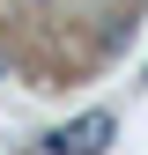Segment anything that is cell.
<instances>
[{
  "label": "cell",
  "instance_id": "cell-1",
  "mask_svg": "<svg viewBox=\"0 0 148 155\" xmlns=\"http://www.w3.org/2000/svg\"><path fill=\"white\" fill-rule=\"evenodd\" d=\"M111 133H119V126H111V111H82V118L59 126L45 148H52V155H104V148H111Z\"/></svg>",
  "mask_w": 148,
  "mask_h": 155
}]
</instances>
